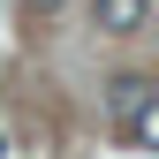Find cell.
<instances>
[{
	"mask_svg": "<svg viewBox=\"0 0 159 159\" xmlns=\"http://www.w3.org/2000/svg\"><path fill=\"white\" fill-rule=\"evenodd\" d=\"M152 98H159V91L144 84V76H114V84H106V106H114V121H121V129H129L144 106H152Z\"/></svg>",
	"mask_w": 159,
	"mask_h": 159,
	"instance_id": "obj_1",
	"label": "cell"
},
{
	"mask_svg": "<svg viewBox=\"0 0 159 159\" xmlns=\"http://www.w3.org/2000/svg\"><path fill=\"white\" fill-rule=\"evenodd\" d=\"M91 15H98V30H144V15H152V0H91Z\"/></svg>",
	"mask_w": 159,
	"mask_h": 159,
	"instance_id": "obj_2",
	"label": "cell"
},
{
	"mask_svg": "<svg viewBox=\"0 0 159 159\" xmlns=\"http://www.w3.org/2000/svg\"><path fill=\"white\" fill-rule=\"evenodd\" d=\"M121 136H129V144H144V152H159V98H152L144 114H136V121H129Z\"/></svg>",
	"mask_w": 159,
	"mask_h": 159,
	"instance_id": "obj_3",
	"label": "cell"
},
{
	"mask_svg": "<svg viewBox=\"0 0 159 159\" xmlns=\"http://www.w3.org/2000/svg\"><path fill=\"white\" fill-rule=\"evenodd\" d=\"M23 8H30V15H61L68 0H23Z\"/></svg>",
	"mask_w": 159,
	"mask_h": 159,
	"instance_id": "obj_4",
	"label": "cell"
},
{
	"mask_svg": "<svg viewBox=\"0 0 159 159\" xmlns=\"http://www.w3.org/2000/svg\"><path fill=\"white\" fill-rule=\"evenodd\" d=\"M0 159H8V136H0Z\"/></svg>",
	"mask_w": 159,
	"mask_h": 159,
	"instance_id": "obj_5",
	"label": "cell"
}]
</instances>
